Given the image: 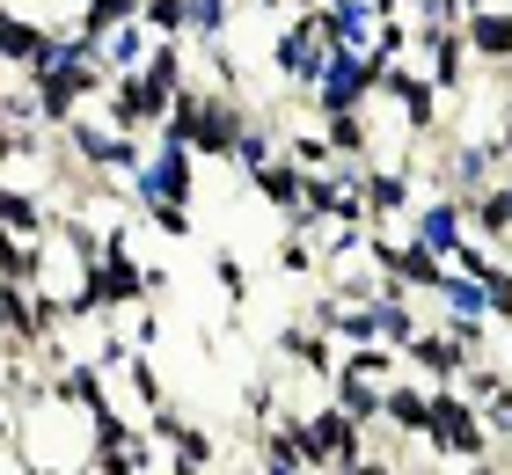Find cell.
I'll return each mask as SVG.
<instances>
[{
  "instance_id": "cell-18",
  "label": "cell",
  "mask_w": 512,
  "mask_h": 475,
  "mask_svg": "<svg viewBox=\"0 0 512 475\" xmlns=\"http://www.w3.org/2000/svg\"><path fill=\"white\" fill-rule=\"evenodd\" d=\"M139 30L147 37H191V0H139Z\"/></svg>"
},
{
  "instance_id": "cell-16",
  "label": "cell",
  "mask_w": 512,
  "mask_h": 475,
  "mask_svg": "<svg viewBox=\"0 0 512 475\" xmlns=\"http://www.w3.org/2000/svg\"><path fill=\"white\" fill-rule=\"evenodd\" d=\"M278 154H286L300 176H330L337 169V154H330V139H322V132H278Z\"/></svg>"
},
{
  "instance_id": "cell-9",
  "label": "cell",
  "mask_w": 512,
  "mask_h": 475,
  "mask_svg": "<svg viewBox=\"0 0 512 475\" xmlns=\"http://www.w3.org/2000/svg\"><path fill=\"white\" fill-rule=\"evenodd\" d=\"M461 44H469V59H483L498 74V88L512 81V8L491 0L483 15H469V22H461Z\"/></svg>"
},
{
  "instance_id": "cell-28",
  "label": "cell",
  "mask_w": 512,
  "mask_h": 475,
  "mask_svg": "<svg viewBox=\"0 0 512 475\" xmlns=\"http://www.w3.org/2000/svg\"><path fill=\"white\" fill-rule=\"evenodd\" d=\"M505 190H512V176H505Z\"/></svg>"
},
{
  "instance_id": "cell-19",
  "label": "cell",
  "mask_w": 512,
  "mask_h": 475,
  "mask_svg": "<svg viewBox=\"0 0 512 475\" xmlns=\"http://www.w3.org/2000/svg\"><path fill=\"white\" fill-rule=\"evenodd\" d=\"M132 220L154 227L161 242H191V234H198V212L191 205H132Z\"/></svg>"
},
{
  "instance_id": "cell-5",
  "label": "cell",
  "mask_w": 512,
  "mask_h": 475,
  "mask_svg": "<svg viewBox=\"0 0 512 475\" xmlns=\"http://www.w3.org/2000/svg\"><path fill=\"white\" fill-rule=\"evenodd\" d=\"M410 242L417 249H432L439 264L469 242V198H454V190H432V198H417L410 205Z\"/></svg>"
},
{
  "instance_id": "cell-13",
  "label": "cell",
  "mask_w": 512,
  "mask_h": 475,
  "mask_svg": "<svg viewBox=\"0 0 512 475\" xmlns=\"http://www.w3.org/2000/svg\"><path fill=\"white\" fill-rule=\"evenodd\" d=\"M322 139H330V154H337V161L366 169V161H374V110H344V117H322Z\"/></svg>"
},
{
  "instance_id": "cell-26",
  "label": "cell",
  "mask_w": 512,
  "mask_h": 475,
  "mask_svg": "<svg viewBox=\"0 0 512 475\" xmlns=\"http://www.w3.org/2000/svg\"><path fill=\"white\" fill-rule=\"evenodd\" d=\"M483 8H491V0H454V15H461V22H469V15H483Z\"/></svg>"
},
{
  "instance_id": "cell-14",
  "label": "cell",
  "mask_w": 512,
  "mask_h": 475,
  "mask_svg": "<svg viewBox=\"0 0 512 475\" xmlns=\"http://www.w3.org/2000/svg\"><path fill=\"white\" fill-rule=\"evenodd\" d=\"M469 234H476V242H491V249L512 242V190L505 183H491V190H476V198H469Z\"/></svg>"
},
{
  "instance_id": "cell-23",
  "label": "cell",
  "mask_w": 512,
  "mask_h": 475,
  "mask_svg": "<svg viewBox=\"0 0 512 475\" xmlns=\"http://www.w3.org/2000/svg\"><path fill=\"white\" fill-rule=\"evenodd\" d=\"M483 315H491V322H512V264H498L491 278H483Z\"/></svg>"
},
{
  "instance_id": "cell-3",
  "label": "cell",
  "mask_w": 512,
  "mask_h": 475,
  "mask_svg": "<svg viewBox=\"0 0 512 475\" xmlns=\"http://www.w3.org/2000/svg\"><path fill=\"white\" fill-rule=\"evenodd\" d=\"M132 205H191L198 198V161L169 147V139H147V161L132 169Z\"/></svg>"
},
{
  "instance_id": "cell-15",
  "label": "cell",
  "mask_w": 512,
  "mask_h": 475,
  "mask_svg": "<svg viewBox=\"0 0 512 475\" xmlns=\"http://www.w3.org/2000/svg\"><path fill=\"white\" fill-rule=\"evenodd\" d=\"M125 22H139V0H81V22H74V37L96 52L103 37H118Z\"/></svg>"
},
{
  "instance_id": "cell-17",
  "label": "cell",
  "mask_w": 512,
  "mask_h": 475,
  "mask_svg": "<svg viewBox=\"0 0 512 475\" xmlns=\"http://www.w3.org/2000/svg\"><path fill=\"white\" fill-rule=\"evenodd\" d=\"M169 461H183V468H213V461H220V439L205 432V424L183 417L176 432H169Z\"/></svg>"
},
{
  "instance_id": "cell-4",
  "label": "cell",
  "mask_w": 512,
  "mask_h": 475,
  "mask_svg": "<svg viewBox=\"0 0 512 475\" xmlns=\"http://www.w3.org/2000/svg\"><path fill=\"white\" fill-rule=\"evenodd\" d=\"M59 37H74V30H59V22H37V15H22V8H0V74H37L44 59L59 52Z\"/></svg>"
},
{
  "instance_id": "cell-22",
  "label": "cell",
  "mask_w": 512,
  "mask_h": 475,
  "mask_svg": "<svg viewBox=\"0 0 512 475\" xmlns=\"http://www.w3.org/2000/svg\"><path fill=\"white\" fill-rule=\"evenodd\" d=\"M213 278H220L227 307H235V315H242V307H249V264H242L235 249H213Z\"/></svg>"
},
{
  "instance_id": "cell-24",
  "label": "cell",
  "mask_w": 512,
  "mask_h": 475,
  "mask_svg": "<svg viewBox=\"0 0 512 475\" xmlns=\"http://www.w3.org/2000/svg\"><path fill=\"white\" fill-rule=\"evenodd\" d=\"M169 285H176L169 264H147V300H169Z\"/></svg>"
},
{
  "instance_id": "cell-2",
  "label": "cell",
  "mask_w": 512,
  "mask_h": 475,
  "mask_svg": "<svg viewBox=\"0 0 512 475\" xmlns=\"http://www.w3.org/2000/svg\"><path fill=\"white\" fill-rule=\"evenodd\" d=\"M271 59H278V74H286L293 88H315L322 81V66H330L337 52H330V37H322V22H315V0H293V8H286Z\"/></svg>"
},
{
  "instance_id": "cell-12",
  "label": "cell",
  "mask_w": 512,
  "mask_h": 475,
  "mask_svg": "<svg viewBox=\"0 0 512 475\" xmlns=\"http://www.w3.org/2000/svg\"><path fill=\"white\" fill-rule=\"evenodd\" d=\"M249 190H256V205H271V212H286V220H293L300 198H308V176H300L293 161L278 154V161H264V169L249 176Z\"/></svg>"
},
{
  "instance_id": "cell-25",
  "label": "cell",
  "mask_w": 512,
  "mask_h": 475,
  "mask_svg": "<svg viewBox=\"0 0 512 475\" xmlns=\"http://www.w3.org/2000/svg\"><path fill=\"white\" fill-rule=\"evenodd\" d=\"M454 475H505V461L491 454V461H469V468H454Z\"/></svg>"
},
{
  "instance_id": "cell-1",
  "label": "cell",
  "mask_w": 512,
  "mask_h": 475,
  "mask_svg": "<svg viewBox=\"0 0 512 475\" xmlns=\"http://www.w3.org/2000/svg\"><path fill=\"white\" fill-rule=\"evenodd\" d=\"M425 454H432V461H454V468L498 454L491 432H483V410H476L461 388H432V432H425Z\"/></svg>"
},
{
  "instance_id": "cell-7",
  "label": "cell",
  "mask_w": 512,
  "mask_h": 475,
  "mask_svg": "<svg viewBox=\"0 0 512 475\" xmlns=\"http://www.w3.org/2000/svg\"><path fill=\"white\" fill-rule=\"evenodd\" d=\"M359 205H366V227L403 220V212L417 205V183H410V169H395V161H366V169H359Z\"/></svg>"
},
{
  "instance_id": "cell-11",
  "label": "cell",
  "mask_w": 512,
  "mask_h": 475,
  "mask_svg": "<svg viewBox=\"0 0 512 475\" xmlns=\"http://www.w3.org/2000/svg\"><path fill=\"white\" fill-rule=\"evenodd\" d=\"M0 227H8L15 242H52V205H44L37 190H22V183H0Z\"/></svg>"
},
{
  "instance_id": "cell-20",
  "label": "cell",
  "mask_w": 512,
  "mask_h": 475,
  "mask_svg": "<svg viewBox=\"0 0 512 475\" xmlns=\"http://www.w3.org/2000/svg\"><path fill=\"white\" fill-rule=\"evenodd\" d=\"M278 271H286V278H322V249L300 227H286V234H278Z\"/></svg>"
},
{
  "instance_id": "cell-27",
  "label": "cell",
  "mask_w": 512,
  "mask_h": 475,
  "mask_svg": "<svg viewBox=\"0 0 512 475\" xmlns=\"http://www.w3.org/2000/svg\"><path fill=\"white\" fill-rule=\"evenodd\" d=\"M169 475H220V468H183V461H169Z\"/></svg>"
},
{
  "instance_id": "cell-21",
  "label": "cell",
  "mask_w": 512,
  "mask_h": 475,
  "mask_svg": "<svg viewBox=\"0 0 512 475\" xmlns=\"http://www.w3.org/2000/svg\"><path fill=\"white\" fill-rule=\"evenodd\" d=\"M235 22V0H191V44H220Z\"/></svg>"
},
{
  "instance_id": "cell-10",
  "label": "cell",
  "mask_w": 512,
  "mask_h": 475,
  "mask_svg": "<svg viewBox=\"0 0 512 475\" xmlns=\"http://www.w3.org/2000/svg\"><path fill=\"white\" fill-rule=\"evenodd\" d=\"M381 432L425 446V432H432V388L425 380H395V388L381 395Z\"/></svg>"
},
{
  "instance_id": "cell-8",
  "label": "cell",
  "mask_w": 512,
  "mask_h": 475,
  "mask_svg": "<svg viewBox=\"0 0 512 475\" xmlns=\"http://www.w3.org/2000/svg\"><path fill=\"white\" fill-rule=\"evenodd\" d=\"M315 22H322V37H330V52H374L381 8L374 0H315Z\"/></svg>"
},
{
  "instance_id": "cell-6",
  "label": "cell",
  "mask_w": 512,
  "mask_h": 475,
  "mask_svg": "<svg viewBox=\"0 0 512 475\" xmlns=\"http://www.w3.org/2000/svg\"><path fill=\"white\" fill-rule=\"evenodd\" d=\"M403 366H410V380H425V388H454V380L469 373L476 359H469V351H461L439 322H432V329H417V337L403 344Z\"/></svg>"
}]
</instances>
